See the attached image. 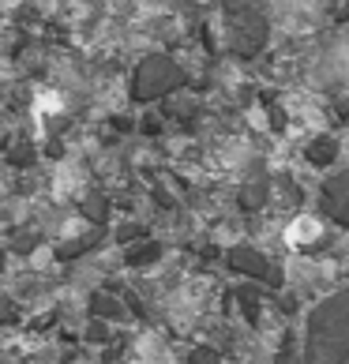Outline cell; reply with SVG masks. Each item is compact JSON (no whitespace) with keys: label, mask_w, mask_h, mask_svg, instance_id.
Returning a JSON list of instances; mask_svg holds the SVG:
<instances>
[{"label":"cell","mask_w":349,"mask_h":364,"mask_svg":"<svg viewBox=\"0 0 349 364\" xmlns=\"http://www.w3.org/2000/svg\"><path fill=\"white\" fill-rule=\"evenodd\" d=\"M90 312L98 319H120L124 316V304H117V296H109V293H98L90 301Z\"/></svg>","instance_id":"1"},{"label":"cell","mask_w":349,"mask_h":364,"mask_svg":"<svg viewBox=\"0 0 349 364\" xmlns=\"http://www.w3.org/2000/svg\"><path fill=\"white\" fill-rule=\"evenodd\" d=\"M316 233H319V225L312 218H301V225L289 229V240H308V237H316Z\"/></svg>","instance_id":"2"},{"label":"cell","mask_w":349,"mask_h":364,"mask_svg":"<svg viewBox=\"0 0 349 364\" xmlns=\"http://www.w3.org/2000/svg\"><path fill=\"white\" fill-rule=\"evenodd\" d=\"M16 319V304L8 301V296H0V327H4V323H11Z\"/></svg>","instance_id":"3"},{"label":"cell","mask_w":349,"mask_h":364,"mask_svg":"<svg viewBox=\"0 0 349 364\" xmlns=\"http://www.w3.org/2000/svg\"><path fill=\"white\" fill-rule=\"evenodd\" d=\"M188 364H214V357L207 353V349H195V353H192V360H188Z\"/></svg>","instance_id":"4"},{"label":"cell","mask_w":349,"mask_h":364,"mask_svg":"<svg viewBox=\"0 0 349 364\" xmlns=\"http://www.w3.org/2000/svg\"><path fill=\"white\" fill-rule=\"evenodd\" d=\"M4 263H8V255H4V252H0V274H4Z\"/></svg>","instance_id":"5"}]
</instances>
